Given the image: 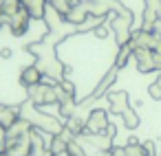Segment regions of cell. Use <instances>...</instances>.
I'll list each match as a JSON object with an SVG mask.
<instances>
[{"mask_svg": "<svg viewBox=\"0 0 161 156\" xmlns=\"http://www.w3.org/2000/svg\"><path fill=\"white\" fill-rule=\"evenodd\" d=\"M75 3H93V0H75Z\"/></svg>", "mask_w": 161, "mask_h": 156, "instance_id": "obj_27", "label": "cell"}, {"mask_svg": "<svg viewBox=\"0 0 161 156\" xmlns=\"http://www.w3.org/2000/svg\"><path fill=\"white\" fill-rule=\"evenodd\" d=\"M124 156H146V154H143V147H141V143H139L137 136H130V138L126 141V145H124Z\"/></svg>", "mask_w": 161, "mask_h": 156, "instance_id": "obj_17", "label": "cell"}, {"mask_svg": "<svg viewBox=\"0 0 161 156\" xmlns=\"http://www.w3.org/2000/svg\"><path fill=\"white\" fill-rule=\"evenodd\" d=\"M102 134H106L108 138H113V141H115V136H117V125H115V123H108V125H106V130H104Z\"/></svg>", "mask_w": 161, "mask_h": 156, "instance_id": "obj_24", "label": "cell"}, {"mask_svg": "<svg viewBox=\"0 0 161 156\" xmlns=\"http://www.w3.org/2000/svg\"><path fill=\"white\" fill-rule=\"evenodd\" d=\"M0 156H9V154H7V152H0Z\"/></svg>", "mask_w": 161, "mask_h": 156, "instance_id": "obj_28", "label": "cell"}, {"mask_svg": "<svg viewBox=\"0 0 161 156\" xmlns=\"http://www.w3.org/2000/svg\"><path fill=\"white\" fill-rule=\"evenodd\" d=\"M58 86H60V90H62V92H64L66 97L75 99V84H73V81H69V79L64 77V79H62V81H60Z\"/></svg>", "mask_w": 161, "mask_h": 156, "instance_id": "obj_20", "label": "cell"}, {"mask_svg": "<svg viewBox=\"0 0 161 156\" xmlns=\"http://www.w3.org/2000/svg\"><path fill=\"white\" fill-rule=\"evenodd\" d=\"M0 57H3V60H11L14 57V51L9 46H3V49H0Z\"/></svg>", "mask_w": 161, "mask_h": 156, "instance_id": "obj_25", "label": "cell"}, {"mask_svg": "<svg viewBox=\"0 0 161 156\" xmlns=\"http://www.w3.org/2000/svg\"><path fill=\"white\" fill-rule=\"evenodd\" d=\"M132 57L137 62V70L148 75V73H154V53L150 49H135L132 51Z\"/></svg>", "mask_w": 161, "mask_h": 156, "instance_id": "obj_6", "label": "cell"}, {"mask_svg": "<svg viewBox=\"0 0 161 156\" xmlns=\"http://www.w3.org/2000/svg\"><path fill=\"white\" fill-rule=\"evenodd\" d=\"M0 27H3V22H0Z\"/></svg>", "mask_w": 161, "mask_h": 156, "instance_id": "obj_29", "label": "cell"}, {"mask_svg": "<svg viewBox=\"0 0 161 156\" xmlns=\"http://www.w3.org/2000/svg\"><path fill=\"white\" fill-rule=\"evenodd\" d=\"M22 7L27 9V13L31 16V20H44L47 16V0H22Z\"/></svg>", "mask_w": 161, "mask_h": 156, "instance_id": "obj_12", "label": "cell"}, {"mask_svg": "<svg viewBox=\"0 0 161 156\" xmlns=\"http://www.w3.org/2000/svg\"><path fill=\"white\" fill-rule=\"evenodd\" d=\"M47 5H49V9H53L62 20L69 16V11H71V7L75 5V0H47Z\"/></svg>", "mask_w": 161, "mask_h": 156, "instance_id": "obj_13", "label": "cell"}, {"mask_svg": "<svg viewBox=\"0 0 161 156\" xmlns=\"http://www.w3.org/2000/svg\"><path fill=\"white\" fill-rule=\"evenodd\" d=\"M64 127L75 136V138H80L82 134H84V130H86V121L82 119V117H77V114H73L66 123H64Z\"/></svg>", "mask_w": 161, "mask_h": 156, "instance_id": "obj_14", "label": "cell"}, {"mask_svg": "<svg viewBox=\"0 0 161 156\" xmlns=\"http://www.w3.org/2000/svg\"><path fill=\"white\" fill-rule=\"evenodd\" d=\"M93 35H95V38H99V40L108 38V27H106V24H99V27H95V29H93Z\"/></svg>", "mask_w": 161, "mask_h": 156, "instance_id": "obj_23", "label": "cell"}, {"mask_svg": "<svg viewBox=\"0 0 161 156\" xmlns=\"http://www.w3.org/2000/svg\"><path fill=\"white\" fill-rule=\"evenodd\" d=\"M108 110H104V108H93L91 112H88V117H86V130H84V134L82 136H88V134H102L104 130H106V125L110 123L108 121Z\"/></svg>", "mask_w": 161, "mask_h": 156, "instance_id": "obj_3", "label": "cell"}, {"mask_svg": "<svg viewBox=\"0 0 161 156\" xmlns=\"http://www.w3.org/2000/svg\"><path fill=\"white\" fill-rule=\"evenodd\" d=\"M148 95H150L152 101H161V86H159L157 81H152V84L148 86Z\"/></svg>", "mask_w": 161, "mask_h": 156, "instance_id": "obj_21", "label": "cell"}, {"mask_svg": "<svg viewBox=\"0 0 161 156\" xmlns=\"http://www.w3.org/2000/svg\"><path fill=\"white\" fill-rule=\"evenodd\" d=\"M132 57V46L130 44H124V46H119V53H117V60H115V68H124L126 64H128V60Z\"/></svg>", "mask_w": 161, "mask_h": 156, "instance_id": "obj_18", "label": "cell"}, {"mask_svg": "<svg viewBox=\"0 0 161 156\" xmlns=\"http://www.w3.org/2000/svg\"><path fill=\"white\" fill-rule=\"evenodd\" d=\"M66 156H88V154H86L84 145H82L77 138H73V141H69V145H66Z\"/></svg>", "mask_w": 161, "mask_h": 156, "instance_id": "obj_19", "label": "cell"}, {"mask_svg": "<svg viewBox=\"0 0 161 156\" xmlns=\"http://www.w3.org/2000/svg\"><path fill=\"white\" fill-rule=\"evenodd\" d=\"M88 9H86V5L84 3H75L73 7H71V11H69V16L64 18V22H69V24H75V27H82L86 20H88Z\"/></svg>", "mask_w": 161, "mask_h": 156, "instance_id": "obj_11", "label": "cell"}, {"mask_svg": "<svg viewBox=\"0 0 161 156\" xmlns=\"http://www.w3.org/2000/svg\"><path fill=\"white\" fill-rule=\"evenodd\" d=\"M117 70H119V68H115V66H113V68H110V70L104 75V79L97 84V88L91 92V97H88L86 101H82V106H84V103H88V101H95V99H99V97H106L108 88H110V86L115 84V79H117Z\"/></svg>", "mask_w": 161, "mask_h": 156, "instance_id": "obj_7", "label": "cell"}, {"mask_svg": "<svg viewBox=\"0 0 161 156\" xmlns=\"http://www.w3.org/2000/svg\"><path fill=\"white\" fill-rule=\"evenodd\" d=\"M121 121H124V127L126 130H137L139 123H141V119H139V114H137L135 108H126L121 112Z\"/></svg>", "mask_w": 161, "mask_h": 156, "instance_id": "obj_15", "label": "cell"}, {"mask_svg": "<svg viewBox=\"0 0 161 156\" xmlns=\"http://www.w3.org/2000/svg\"><path fill=\"white\" fill-rule=\"evenodd\" d=\"M22 9V0H0V22L7 24V20L18 16Z\"/></svg>", "mask_w": 161, "mask_h": 156, "instance_id": "obj_10", "label": "cell"}, {"mask_svg": "<svg viewBox=\"0 0 161 156\" xmlns=\"http://www.w3.org/2000/svg\"><path fill=\"white\" fill-rule=\"evenodd\" d=\"M40 81H44V73L40 70L38 64L25 66V68L20 70V86L31 88V86H36V84H40Z\"/></svg>", "mask_w": 161, "mask_h": 156, "instance_id": "obj_8", "label": "cell"}, {"mask_svg": "<svg viewBox=\"0 0 161 156\" xmlns=\"http://www.w3.org/2000/svg\"><path fill=\"white\" fill-rule=\"evenodd\" d=\"M130 27H132V11H124V13H110V29L115 33V40L119 46L128 44L130 40Z\"/></svg>", "mask_w": 161, "mask_h": 156, "instance_id": "obj_2", "label": "cell"}, {"mask_svg": "<svg viewBox=\"0 0 161 156\" xmlns=\"http://www.w3.org/2000/svg\"><path fill=\"white\" fill-rule=\"evenodd\" d=\"M66 145H69V141L64 138V134H55V136L49 138V149H51L55 156L66 154Z\"/></svg>", "mask_w": 161, "mask_h": 156, "instance_id": "obj_16", "label": "cell"}, {"mask_svg": "<svg viewBox=\"0 0 161 156\" xmlns=\"http://www.w3.org/2000/svg\"><path fill=\"white\" fill-rule=\"evenodd\" d=\"M20 119V103L18 106H7V103H0V130H9L16 121Z\"/></svg>", "mask_w": 161, "mask_h": 156, "instance_id": "obj_9", "label": "cell"}, {"mask_svg": "<svg viewBox=\"0 0 161 156\" xmlns=\"http://www.w3.org/2000/svg\"><path fill=\"white\" fill-rule=\"evenodd\" d=\"M27 99L36 106V108H47V106H58L60 103V90L58 84H49V81H40L31 88H27Z\"/></svg>", "mask_w": 161, "mask_h": 156, "instance_id": "obj_1", "label": "cell"}, {"mask_svg": "<svg viewBox=\"0 0 161 156\" xmlns=\"http://www.w3.org/2000/svg\"><path fill=\"white\" fill-rule=\"evenodd\" d=\"M141 147H143V154L146 156H157V145H154V141H143L141 143Z\"/></svg>", "mask_w": 161, "mask_h": 156, "instance_id": "obj_22", "label": "cell"}, {"mask_svg": "<svg viewBox=\"0 0 161 156\" xmlns=\"http://www.w3.org/2000/svg\"><path fill=\"white\" fill-rule=\"evenodd\" d=\"M159 156H161V154H159Z\"/></svg>", "mask_w": 161, "mask_h": 156, "instance_id": "obj_30", "label": "cell"}, {"mask_svg": "<svg viewBox=\"0 0 161 156\" xmlns=\"http://www.w3.org/2000/svg\"><path fill=\"white\" fill-rule=\"evenodd\" d=\"M154 81H157V84H159V86H161V73H159V75H157V79H154Z\"/></svg>", "mask_w": 161, "mask_h": 156, "instance_id": "obj_26", "label": "cell"}, {"mask_svg": "<svg viewBox=\"0 0 161 156\" xmlns=\"http://www.w3.org/2000/svg\"><path fill=\"white\" fill-rule=\"evenodd\" d=\"M106 99H108V112L110 114H119L121 117V112L126 108H130V97H128L126 90H108Z\"/></svg>", "mask_w": 161, "mask_h": 156, "instance_id": "obj_4", "label": "cell"}, {"mask_svg": "<svg viewBox=\"0 0 161 156\" xmlns=\"http://www.w3.org/2000/svg\"><path fill=\"white\" fill-rule=\"evenodd\" d=\"M29 24H31V16L27 13V9H22L18 16H14V18L7 20V27H9V31H11L14 38H22L29 31Z\"/></svg>", "mask_w": 161, "mask_h": 156, "instance_id": "obj_5", "label": "cell"}]
</instances>
